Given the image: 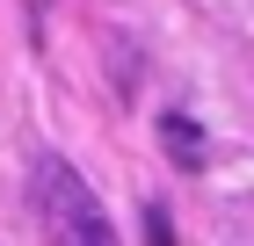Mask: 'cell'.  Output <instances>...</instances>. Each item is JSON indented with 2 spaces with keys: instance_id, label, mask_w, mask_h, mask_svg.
<instances>
[{
  "instance_id": "cell-1",
  "label": "cell",
  "mask_w": 254,
  "mask_h": 246,
  "mask_svg": "<svg viewBox=\"0 0 254 246\" xmlns=\"http://www.w3.org/2000/svg\"><path fill=\"white\" fill-rule=\"evenodd\" d=\"M37 217H44V246H117L109 210L95 203V189L65 159H44L37 167Z\"/></svg>"
},
{
  "instance_id": "cell-2",
  "label": "cell",
  "mask_w": 254,
  "mask_h": 246,
  "mask_svg": "<svg viewBox=\"0 0 254 246\" xmlns=\"http://www.w3.org/2000/svg\"><path fill=\"white\" fill-rule=\"evenodd\" d=\"M160 145H167L175 167H196V159H203V131H196L189 116H160Z\"/></svg>"
},
{
  "instance_id": "cell-3",
  "label": "cell",
  "mask_w": 254,
  "mask_h": 246,
  "mask_svg": "<svg viewBox=\"0 0 254 246\" xmlns=\"http://www.w3.org/2000/svg\"><path fill=\"white\" fill-rule=\"evenodd\" d=\"M145 246H175V225H167V210H145Z\"/></svg>"
}]
</instances>
